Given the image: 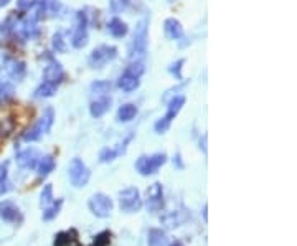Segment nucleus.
<instances>
[{
  "label": "nucleus",
  "instance_id": "nucleus-1",
  "mask_svg": "<svg viewBox=\"0 0 297 246\" xmlns=\"http://www.w3.org/2000/svg\"><path fill=\"white\" fill-rule=\"evenodd\" d=\"M53 119H55V113L52 107H48V109L43 113L41 118L37 121V124L32 126L28 131L24 134V141L27 142H35V141H38L40 137L43 134H47L50 132V129H52L53 126Z\"/></svg>",
  "mask_w": 297,
  "mask_h": 246
},
{
  "label": "nucleus",
  "instance_id": "nucleus-2",
  "mask_svg": "<svg viewBox=\"0 0 297 246\" xmlns=\"http://www.w3.org/2000/svg\"><path fill=\"white\" fill-rule=\"evenodd\" d=\"M119 207L126 213H137L142 208L141 193L135 187H127L119 193Z\"/></svg>",
  "mask_w": 297,
  "mask_h": 246
},
{
  "label": "nucleus",
  "instance_id": "nucleus-3",
  "mask_svg": "<svg viewBox=\"0 0 297 246\" xmlns=\"http://www.w3.org/2000/svg\"><path fill=\"white\" fill-rule=\"evenodd\" d=\"M68 175L71 184H73L76 189H81L86 184L89 182V177H91V172L89 169L86 167V164L81 161V159L75 157L73 161L70 162V167H68Z\"/></svg>",
  "mask_w": 297,
  "mask_h": 246
},
{
  "label": "nucleus",
  "instance_id": "nucleus-4",
  "mask_svg": "<svg viewBox=\"0 0 297 246\" xmlns=\"http://www.w3.org/2000/svg\"><path fill=\"white\" fill-rule=\"evenodd\" d=\"M165 162H167V155L165 154L142 155L139 157V161L135 162V169L141 175H152V173H155Z\"/></svg>",
  "mask_w": 297,
  "mask_h": 246
},
{
  "label": "nucleus",
  "instance_id": "nucleus-5",
  "mask_svg": "<svg viewBox=\"0 0 297 246\" xmlns=\"http://www.w3.org/2000/svg\"><path fill=\"white\" fill-rule=\"evenodd\" d=\"M91 213L98 218H107L112 212V200L106 193H94L88 202Z\"/></svg>",
  "mask_w": 297,
  "mask_h": 246
},
{
  "label": "nucleus",
  "instance_id": "nucleus-6",
  "mask_svg": "<svg viewBox=\"0 0 297 246\" xmlns=\"http://www.w3.org/2000/svg\"><path fill=\"white\" fill-rule=\"evenodd\" d=\"M147 48V21L141 20L139 25L135 27L134 32V40H132V50H130V56L137 61L139 58L146 55Z\"/></svg>",
  "mask_w": 297,
  "mask_h": 246
},
{
  "label": "nucleus",
  "instance_id": "nucleus-7",
  "mask_svg": "<svg viewBox=\"0 0 297 246\" xmlns=\"http://www.w3.org/2000/svg\"><path fill=\"white\" fill-rule=\"evenodd\" d=\"M147 210L150 213H155L158 210L164 208V190H162V184H152L147 189Z\"/></svg>",
  "mask_w": 297,
  "mask_h": 246
},
{
  "label": "nucleus",
  "instance_id": "nucleus-8",
  "mask_svg": "<svg viewBox=\"0 0 297 246\" xmlns=\"http://www.w3.org/2000/svg\"><path fill=\"white\" fill-rule=\"evenodd\" d=\"M116 56H118V48H114V47H101L98 50H93L89 63H91L93 68H101L104 63L114 60Z\"/></svg>",
  "mask_w": 297,
  "mask_h": 246
},
{
  "label": "nucleus",
  "instance_id": "nucleus-9",
  "mask_svg": "<svg viewBox=\"0 0 297 246\" xmlns=\"http://www.w3.org/2000/svg\"><path fill=\"white\" fill-rule=\"evenodd\" d=\"M0 218L9 223H21L24 216L17 204H13L12 200H4L0 202Z\"/></svg>",
  "mask_w": 297,
  "mask_h": 246
},
{
  "label": "nucleus",
  "instance_id": "nucleus-10",
  "mask_svg": "<svg viewBox=\"0 0 297 246\" xmlns=\"http://www.w3.org/2000/svg\"><path fill=\"white\" fill-rule=\"evenodd\" d=\"M190 220V212H185V210H177V212H169L161 216V223L167 228H177L182 227L184 223Z\"/></svg>",
  "mask_w": 297,
  "mask_h": 246
},
{
  "label": "nucleus",
  "instance_id": "nucleus-11",
  "mask_svg": "<svg viewBox=\"0 0 297 246\" xmlns=\"http://www.w3.org/2000/svg\"><path fill=\"white\" fill-rule=\"evenodd\" d=\"M40 161V155L37 149H25L17 154V164L20 165L21 169H35L37 164Z\"/></svg>",
  "mask_w": 297,
  "mask_h": 246
},
{
  "label": "nucleus",
  "instance_id": "nucleus-12",
  "mask_svg": "<svg viewBox=\"0 0 297 246\" xmlns=\"http://www.w3.org/2000/svg\"><path fill=\"white\" fill-rule=\"evenodd\" d=\"M5 71L7 75L13 79H21L25 76V71H27V66L24 61L17 60V58H10V60L5 61Z\"/></svg>",
  "mask_w": 297,
  "mask_h": 246
},
{
  "label": "nucleus",
  "instance_id": "nucleus-13",
  "mask_svg": "<svg viewBox=\"0 0 297 246\" xmlns=\"http://www.w3.org/2000/svg\"><path fill=\"white\" fill-rule=\"evenodd\" d=\"M43 76H45V81L48 83H53V84H58L64 78V71L63 68L60 66V63L56 61H52L43 71Z\"/></svg>",
  "mask_w": 297,
  "mask_h": 246
},
{
  "label": "nucleus",
  "instance_id": "nucleus-14",
  "mask_svg": "<svg viewBox=\"0 0 297 246\" xmlns=\"http://www.w3.org/2000/svg\"><path fill=\"white\" fill-rule=\"evenodd\" d=\"M164 30H165V35H167L170 40H178V38L184 37V27L177 18H167L164 21Z\"/></svg>",
  "mask_w": 297,
  "mask_h": 246
},
{
  "label": "nucleus",
  "instance_id": "nucleus-15",
  "mask_svg": "<svg viewBox=\"0 0 297 246\" xmlns=\"http://www.w3.org/2000/svg\"><path fill=\"white\" fill-rule=\"evenodd\" d=\"M109 107H111V99L101 98V99L93 101L91 106H89V113H91L93 118H101V116H104L107 111H109Z\"/></svg>",
  "mask_w": 297,
  "mask_h": 246
},
{
  "label": "nucleus",
  "instance_id": "nucleus-16",
  "mask_svg": "<svg viewBox=\"0 0 297 246\" xmlns=\"http://www.w3.org/2000/svg\"><path fill=\"white\" fill-rule=\"evenodd\" d=\"M12 190V184L9 178V162L0 164V197H4L5 193Z\"/></svg>",
  "mask_w": 297,
  "mask_h": 246
},
{
  "label": "nucleus",
  "instance_id": "nucleus-17",
  "mask_svg": "<svg viewBox=\"0 0 297 246\" xmlns=\"http://www.w3.org/2000/svg\"><path fill=\"white\" fill-rule=\"evenodd\" d=\"M167 235L165 231L158 230V228H152L149 230L147 235V246H167Z\"/></svg>",
  "mask_w": 297,
  "mask_h": 246
},
{
  "label": "nucleus",
  "instance_id": "nucleus-18",
  "mask_svg": "<svg viewBox=\"0 0 297 246\" xmlns=\"http://www.w3.org/2000/svg\"><path fill=\"white\" fill-rule=\"evenodd\" d=\"M55 159L53 155H43L40 157V161L37 164V170H38V175L40 177H47L50 175L53 170H55Z\"/></svg>",
  "mask_w": 297,
  "mask_h": 246
},
{
  "label": "nucleus",
  "instance_id": "nucleus-19",
  "mask_svg": "<svg viewBox=\"0 0 297 246\" xmlns=\"http://www.w3.org/2000/svg\"><path fill=\"white\" fill-rule=\"evenodd\" d=\"M118 86H119L122 91L130 93V91H134V90L139 88V78H135V76L129 75V73H124V75L119 78Z\"/></svg>",
  "mask_w": 297,
  "mask_h": 246
},
{
  "label": "nucleus",
  "instance_id": "nucleus-20",
  "mask_svg": "<svg viewBox=\"0 0 297 246\" xmlns=\"http://www.w3.org/2000/svg\"><path fill=\"white\" fill-rule=\"evenodd\" d=\"M109 32H111V35L112 37H116V38H122V37H126V33H127V25L122 21L121 18H112L111 21H109Z\"/></svg>",
  "mask_w": 297,
  "mask_h": 246
},
{
  "label": "nucleus",
  "instance_id": "nucleus-21",
  "mask_svg": "<svg viewBox=\"0 0 297 246\" xmlns=\"http://www.w3.org/2000/svg\"><path fill=\"white\" fill-rule=\"evenodd\" d=\"M63 207V200H53L52 204H50L48 207H45V210H43V215H41V218L45 220V221H50V220H53L55 216L60 213V210Z\"/></svg>",
  "mask_w": 297,
  "mask_h": 246
},
{
  "label": "nucleus",
  "instance_id": "nucleus-22",
  "mask_svg": "<svg viewBox=\"0 0 297 246\" xmlns=\"http://www.w3.org/2000/svg\"><path fill=\"white\" fill-rule=\"evenodd\" d=\"M135 114H137V107L134 104H124V106L119 107L118 119L121 122H129V121H132L135 118Z\"/></svg>",
  "mask_w": 297,
  "mask_h": 246
},
{
  "label": "nucleus",
  "instance_id": "nucleus-23",
  "mask_svg": "<svg viewBox=\"0 0 297 246\" xmlns=\"http://www.w3.org/2000/svg\"><path fill=\"white\" fill-rule=\"evenodd\" d=\"M184 104H185V98L184 96H175L169 103V109H167V116H165V118L172 121L180 113V109L184 107Z\"/></svg>",
  "mask_w": 297,
  "mask_h": 246
},
{
  "label": "nucleus",
  "instance_id": "nucleus-24",
  "mask_svg": "<svg viewBox=\"0 0 297 246\" xmlns=\"http://www.w3.org/2000/svg\"><path fill=\"white\" fill-rule=\"evenodd\" d=\"M71 45L75 48H84L88 45V33H86V28H79L73 33V37H71Z\"/></svg>",
  "mask_w": 297,
  "mask_h": 246
},
{
  "label": "nucleus",
  "instance_id": "nucleus-25",
  "mask_svg": "<svg viewBox=\"0 0 297 246\" xmlns=\"http://www.w3.org/2000/svg\"><path fill=\"white\" fill-rule=\"evenodd\" d=\"M55 93H56V84L45 81L38 86L37 91H35V96L37 98H52Z\"/></svg>",
  "mask_w": 297,
  "mask_h": 246
},
{
  "label": "nucleus",
  "instance_id": "nucleus-26",
  "mask_svg": "<svg viewBox=\"0 0 297 246\" xmlns=\"http://www.w3.org/2000/svg\"><path fill=\"white\" fill-rule=\"evenodd\" d=\"M21 33H24L25 38H33L38 35V28H37V24H35V20H25L24 25H21Z\"/></svg>",
  "mask_w": 297,
  "mask_h": 246
},
{
  "label": "nucleus",
  "instance_id": "nucleus-27",
  "mask_svg": "<svg viewBox=\"0 0 297 246\" xmlns=\"http://www.w3.org/2000/svg\"><path fill=\"white\" fill-rule=\"evenodd\" d=\"M13 95H15V90L10 83H0V104L10 101Z\"/></svg>",
  "mask_w": 297,
  "mask_h": 246
},
{
  "label": "nucleus",
  "instance_id": "nucleus-28",
  "mask_svg": "<svg viewBox=\"0 0 297 246\" xmlns=\"http://www.w3.org/2000/svg\"><path fill=\"white\" fill-rule=\"evenodd\" d=\"M53 202V187L52 184H47L43 187L41 195H40V205L41 207H48Z\"/></svg>",
  "mask_w": 297,
  "mask_h": 246
},
{
  "label": "nucleus",
  "instance_id": "nucleus-29",
  "mask_svg": "<svg viewBox=\"0 0 297 246\" xmlns=\"http://www.w3.org/2000/svg\"><path fill=\"white\" fill-rule=\"evenodd\" d=\"M118 155H119V150H114V149L106 147V149H103V150L99 152V161L101 162H111Z\"/></svg>",
  "mask_w": 297,
  "mask_h": 246
},
{
  "label": "nucleus",
  "instance_id": "nucleus-30",
  "mask_svg": "<svg viewBox=\"0 0 297 246\" xmlns=\"http://www.w3.org/2000/svg\"><path fill=\"white\" fill-rule=\"evenodd\" d=\"M53 48L56 50V53H64V52H66V43H64L61 33H55L53 35Z\"/></svg>",
  "mask_w": 297,
  "mask_h": 246
},
{
  "label": "nucleus",
  "instance_id": "nucleus-31",
  "mask_svg": "<svg viewBox=\"0 0 297 246\" xmlns=\"http://www.w3.org/2000/svg\"><path fill=\"white\" fill-rule=\"evenodd\" d=\"M91 90L94 93H98V95H104V93H107V91L111 90V83H107V81H96V83L91 84Z\"/></svg>",
  "mask_w": 297,
  "mask_h": 246
},
{
  "label": "nucleus",
  "instance_id": "nucleus-32",
  "mask_svg": "<svg viewBox=\"0 0 297 246\" xmlns=\"http://www.w3.org/2000/svg\"><path fill=\"white\" fill-rule=\"evenodd\" d=\"M170 119H167V118H165V116H164V118L162 119H158L157 122H155V132L157 134H164V132H167L169 131V127H170Z\"/></svg>",
  "mask_w": 297,
  "mask_h": 246
},
{
  "label": "nucleus",
  "instance_id": "nucleus-33",
  "mask_svg": "<svg viewBox=\"0 0 297 246\" xmlns=\"http://www.w3.org/2000/svg\"><path fill=\"white\" fill-rule=\"evenodd\" d=\"M13 127H15V124H13V121L10 119H4V122H0V136H4L7 137L12 131H13Z\"/></svg>",
  "mask_w": 297,
  "mask_h": 246
},
{
  "label": "nucleus",
  "instance_id": "nucleus-34",
  "mask_svg": "<svg viewBox=\"0 0 297 246\" xmlns=\"http://www.w3.org/2000/svg\"><path fill=\"white\" fill-rule=\"evenodd\" d=\"M126 73L132 75V76H135V78H139V76L144 73V66H142V63H139V61L132 63V64H130V66L127 68Z\"/></svg>",
  "mask_w": 297,
  "mask_h": 246
},
{
  "label": "nucleus",
  "instance_id": "nucleus-35",
  "mask_svg": "<svg viewBox=\"0 0 297 246\" xmlns=\"http://www.w3.org/2000/svg\"><path fill=\"white\" fill-rule=\"evenodd\" d=\"M185 61L184 60H178L177 63H173V64H170V68H169V71L170 73L175 76L177 79H182V73H180V71H182V64H184Z\"/></svg>",
  "mask_w": 297,
  "mask_h": 246
},
{
  "label": "nucleus",
  "instance_id": "nucleus-36",
  "mask_svg": "<svg viewBox=\"0 0 297 246\" xmlns=\"http://www.w3.org/2000/svg\"><path fill=\"white\" fill-rule=\"evenodd\" d=\"M111 5L114 12H121L122 9H126L127 0H111Z\"/></svg>",
  "mask_w": 297,
  "mask_h": 246
},
{
  "label": "nucleus",
  "instance_id": "nucleus-37",
  "mask_svg": "<svg viewBox=\"0 0 297 246\" xmlns=\"http://www.w3.org/2000/svg\"><path fill=\"white\" fill-rule=\"evenodd\" d=\"M33 5V0H17V7H18V10H28L30 7Z\"/></svg>",
  "mask_w": 297,
  "mask_h": 246
},
{
  "label": "nucleus",
  "instance_id": "nucleus-38",
  "mask_svg": "<svg viewBox=\"0 0 297 246\" xmlns=\"http://www.w3.org/2000/svg\"><path fill=\"white\" fill-rule=\"evenodd\" d=\"M10 4V0H0V7H5V5H9Z\"/></svg>",
  "mask_w": 297,
  "mask_h": 246
}]
</instances>
